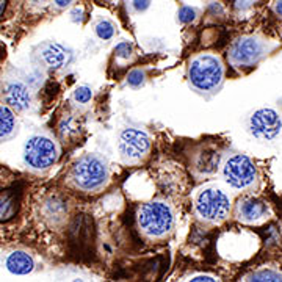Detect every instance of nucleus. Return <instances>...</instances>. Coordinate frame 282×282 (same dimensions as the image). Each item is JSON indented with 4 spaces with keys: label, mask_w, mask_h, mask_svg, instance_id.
Returning <instances> with one entry per match:
<instances>
[{
    "label": "nucleus",
    "mask_w": 282,
    "mask_h": 282,
    "mask_svg": "<svg viewBox=\"0 0 282 282\" xmlns=\"http://www.w3.org/2000/svg\"><path fill=\"white\" fill-rule=\"evenodd\" d=\"M41 58L46 63L47 68L50 69H62L65 66H68L70 63V58H72V54L70 50L60 44V43H47L43 49H41Z\"/></svg>",
    "instance_id": "obj_11"
},
{
    "label": "nucleus",
    "mask_w": 282,
    "mask_h": 282,
    "mask_svg": "<svg viewBox=\"0 0 282 282\" xmlns=\"http://www.w3.org/2000/svg\"><path fill=\"white\" fill-rule=\"evenodd\" d=\"M33 268H35V262L32 256L24 253V251H14L6 259V270L13 275L24 276L32 273Z\"/></svg>",
    "instance_id": "obj_13"
},
{
    "label": "nucleus",
    "mask_w": 282,
    "mask_h": 282,
    "mask_svg": "<svg viewBox=\"0 0 282 282\" xmlns=\"http://www.w3.org/2000/svg\"><path fill=\"white\" fill-rule=\"evenodd\" d=\"M16 129V116L9 105L0 104V140L11 137Z\"/></svg>",
    "instance_id": "obj_14"
},
{
    "label": "nucleus",
    "mask_w": 282,
    "mask_h": 282,
    "mask_svg": "<svg viewBox=\"0 0 282 282\" xmlns=\"http://www.w3.org/2000/svg\"><path fill=\"white\" fill-rule=\"evenodd\" d=\"M115 55L119 58V60H130L134 55V46L124 41V43H119L116 47H115Z\"/></svg>",
    "instance_id": "obj_21"
},
{
    "label": "nucleus",
    "mask_w": 282,
    "mask_h": 282,
    "mask_svg": "<svg viewBox=\"0 0 282 282\" xmlns=\"http://www.w3.org/2000/svg\"><path fill=\"white\" fill-rule=\"evenodd\" d=\"M5 99L6 104L17 112H25L32 104V94H30L28 88L21 82H11L6 85Z\"/></svg>",
    "instance_id": "obj_12"
},
{
    "label": "nucleus",
    "mask_w": 282,
    "mask_h": 282,
    "mask_svg": "<svg viewBox=\"0 0 282 282\" xmlns=\"http://www.w3.org/2000/svg\"><path fill=\"white\" fill-rule=\"evenodd\" d=\"M93 89L89 88V86H86V85H82V86H77L75 88V91H74V94H72V99L75 100L77 104H80V105H85V104H88L89 100L93 99Z\"/></svg>",
    "instance_id": "obj_18"
},
{
    "label": "nucleus",
    "mask_w": 282,
    "mask_h": 282,
    "mask_svg": "<svg viewBox=\"0 0 282 282\" xmlns=\"http://www.w3.org/2000/svg\"><path fill=\"white\" fill-rule=\"evenodd\" d=\"M210 13H218V14H223L224 13V9H223V6H221L218 2H213V3H210Z\"/></svg>",
    "instance_id": "obj_24"
},
{
    "label": "nucleus",
    "mask_w": 282,
    "mask_h": 282,
    "mask_svg": "<svg viewBox=\"0 0 282 282\" xmlns=\"http://www.w3.org/2000/svg\"><path fill=\"white\" fill-rule=\"evenodd\" d=\"M94 32L97 35L99 39H102V41H108V39H112L116 33V27L112 21H107V19H102V21H99L94 27Z\"/></svg>",
    "instance_id": "obj_17"
},
{
    "label": "nucleus",
    "mask_w": 282,
    "mask_h": 282,
    "mask_svg": "<svg viewBox=\"0 0 282 282\" xmlns=\"http://www.w3.org/2000/svg\"><path fill=\"white\" fill-rule=\"evenodd\" d=\"M235 215L240 221L246 224H259L265 221L270 215V207L267 203L257 198H245L240 199L235 207Z\"/></svg>",
    "instance_id": "obj_10"
},
{
    "label": "nucleus",
    "mask_w": 282,
    "mask_h": 282,
    "mask_svg": "<svg viewBox=\"0 0 282 282\" xmlns=\"http://www.w3.org/2000/svg\"><path fill=\"white\" fill-rule=\"evenodd\" d=\"M24 160L32 169L44 171L58 160V146L52 138L35 135L24 146Z\"/></svg>",
    "instance_id": "obj_7"
},
{
    "label": "nucleus",
    "mask_w": 282,
    "mask_h": 282,
    "mask_svg": "<svg viewBox=\"0 0 282 282\" xmlns=\"http://www.w3.org/2000/svg\"><path fill=\"white\" fill-rule=\"evenodd\" d=\"M249 130L256 138L271 141L282 132V118L273 108H260L251 115Z\"/></svg>",
    "instance_id": "obj_9"
},
{
    "label": "nucleus",
    "mask_w": 282,
    "mask_h": 282,
    "mask_svg": "<svg viewBox=\"0 0 282 282\" xmlns=\"http://www.w3.org/2000/svg\"><path fill=\"white\" fill-rule=\"evenodd\" d=\"M146 82V72L143 69H134L127 75V85L132 88H138Z\"/></svg>",
    "instance_id": "obj_19"
},
{
    "label": "nucleus",
    "mask_w": 282,
    "mask_h": 282,
    "mask_svg": "<svg viewBox=\"0 0 282 282\" xmlns=\"http://www.w3.org/2000/svg\"><path fill=\"white\" fill-rule=\"evenodd\" d=\"M273 8H275V13H276L278 16H282V0H276Z\"/></svg>",
    "instance_id": "obj_27"
},
{
    "label": "nucleus",
    "mask_w": 282,
    "mask_h": 282,
    "mask_svg": "<svg viewBox=\"0 0 282 282\" xmlns=\"http://www.w3.org/2000/svg\"><path fill=\"white\" fill-rule=\"evenodd\" d=\"M196 16H198L196 9L191 6H182L177 13V19L180 24H191L196 19Z\"/></svg>",
    "instance_id": "obj_20"
},
{
    "label": "nucleus",
    "mask_w": 282,
    "mask_h": 282,
    "mask_svg": "<svg viewBox=\"0 0 282 282\" xmlns=\"http://www.w3.org/2000/svg\"><path fill=\"white\" fill-rule=\"evenodd\" d=\"M232 207L230 196L218 187H206L195 198L196 215L206 223L218 224L224 221Z\"/></svg>",
    "instance_id": "obj_4"
},
{
    "label": "nucleus",
    "mask_w": 282,
    "mask_h": 282,
    "mask_svg": "<svg viewBox=\"0 0 282 282\" xmlns=\"http://www.w3.org/2000/svg\"><path fill=\"white\" fill-rule=\"evenodd\" d=\"M150 149V138L144 132L135 127H129L123 130L118 141L119 155L123 157L124 162H140L144 158Z\"/></svg>",
    "instance_id": "obj_8"
},
{
    "label": "nucleus",
    "mask_w": 282,
    "mask_h": 282,
    "mask_svg": "<svg viewBox=\"0 0 282 282\" xmlns=\"http://www.w3.org/2000/svg\"><path fill=\"white\" fill-rule=\"evenodd\" d=\"M54 2H55V5L58 6V8H68L70 3H72L74 2V0H54Z\"/></svg>",
    "instance_id": "obj_25"
},
{
    "label": "nucleus",
    "mask_w": 282,
    "mask_h": 282,
    "mask_svg": "<svg viewBox=\"0 0 282 282\" xmlns=\"http://www.w3.org/2000/svg\"><path fill=\"white\" fill-rule=\"evenodd\" d=\"M188 80L198 93H215L224 80V66L215 54H199L188 66Z\"/></svg>",
    "instance_id": "obj_1"
},
{
    "label": "nucleus",
    "mask_w": 282,
    "mask_h": 282,
    "mask_svg": "<svg viewBox=\"0 0 282 282\" xmlns=\"http://www.w3.org/2000/svg\"><path fill=\"white\" fill-rule=\"evenodd\" d=\"M70 179L77 188L86 191V193H94L108 184L110 168L107 160L96 154H86L80 157L70 171Z\"/></svg>",
    "instance_id": "obj_3"
},
{
    "label": "nucleus",
    "mask_w": 282,
    "mask_h": 282,
    "mask_svg": "<svg viewBox=\"0 0 282 282\" xmlns=\"http://www.w3.org/2000/svg\"><path fill=\"white\" fill-rule=\"evenodd\" d=\"M17 212V199L11 190L0 193V221L11 219Z\"/></svg>",
    "instance_id": "obj_15"
},
{
    "label": "nucleus",
    "mask_w": 282,
    "mask_h": 282,
    "mask_svg": "<svg viewBox=\"0 0 282 282\" xmlns=\"http://www.w3.org/2000/svg\"><path fill=\"white\" fill-rule=\"evenodd\" d=\"M224 182L234 190H248L257 182V168L249 157L243 154L230 155L223 165Z\"/></svg>",
    "instance_id": "obj_6"
},
{
    "label": "nucleus",
    "mask_w": 282,
    "mask_h": 282,
    "mask_svg": "<svg viewBox=\"0 0 282 282\" xmlns=\"http://www.w3.org/2000/svg\"><path fill=\"white\" fill-rule=\"evenodd\" d=\"M271 49L273 44L259 36H241L229 49V62L237 68L254 66Z\"/></svg>",
    "instance_id": "obj_5"
},
{
    "label": "nucleus",
    "mask_w": 282,
    "mask_h": 282,
    "mask_svg": "<svg viewBox=\"0 0 282 282\" xmlns=\"http://www.w3.org/2000/svg\"><path fill=\"white\" fill-rule=\"evenodd\" d=\"M5 8H6V2H5V0H0V16L3 14Z\"/></svg>",
    "instance_id": "obj_28"
},
{
    "label": "nucleus",
    "mask_w": 282,
    "mask_h": 282,
    "mask_svg": "<svg viewBox=\"0 0 282 282\" xmlns=\"http://www.w3.org/2000/svg\"><path fill=\"white\" fill-rule=\"evenodd\" d=\"M190 281H193V282H212V281H216L213 276H210V275H199V276H195V278H191Z\"/></svg>",
    "instance_id": "obj_23"
},
{
    "label": "nucleus",
    "mask_w": 282,
    "mask_h": 282,
    "mask_svg": "<svg viewBox=\"0 0 282 282\" xmlns=\"http://www.w3.org/2000/svg\"><path fill=\"white\" fill-rule=\"evenodd\" d=\"M132 6H134V9L137 13H143L150 6V0H134Z\"/></svg>",
    "instance_id": "obj_22"
},
{
    "label": "nucleus",
    "mask_w": 282,
    "mask_h": 282,
    "mask_svg": "<svg viewBox=\"0 0 282 282\" xmlns=\"http://www.w3.org/2000/svg\"><path fill=\"white\" fill-rule=\"evenodd\" d=\"M246 281H256V282H276V281H282V273L276 270H270V268H264L254 271L253 275L246 276Z\"/></svg>",
    "instance_id": "obj_16"
},
{
    "label": "nucleus",
    "mask_w": 282,
    "mask_h": 282,
    "mask_svg": "<svg viewBox=\"0 0 282 282\" xmlns=\"http://www.w3.org/2000/svg\"><path fill=\"white\" fill-rule=\"evenodd\" d=\"M72 21H74V22H80V21H82V9H80V8H75L74 11H72Z\"/></svg>",
    "instance_id": "obj_26"
},
{
    "label": "nucleus",
    "mask_w": 282,
    "mask_h": 282,
    "mask_svg": "<svg viewBox=\"0 0 282 282\" xmlns=\"http://www.w3.org/2000/svg\"><path fill=\"white\" fill-rule=\"evenodd\" d=\"M137 221L140 230L147 238L162 240L174 227V212L163 201H150L140 207Z\"/></svg>",
    "instance_id": "obj_2"
}]
</instances>
